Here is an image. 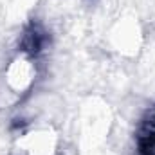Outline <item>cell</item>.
<instances>
[{"label":"cell","instance_id":"4","mask_svg":"<svg viewBox=\"0 0 155 155\" xmlns=\"http://www.w3.org/2000/svg\"><path fill=\"white\" fill-rule=\"evenodd\" d=\"M139 153L141 155H155V132L143 130L139 139Z\"/></svg>","mask_w":155,"mask_h":155},{"label":"cell","instance_id":"3","mask_svg":"<svg viewBox=\"0 0 155 155\" xmlns=\"http://www.w3.org/2000/svg\"><path fill=\"white\" fill-rule=\"evenodd\" d=\"M137 38H139V29L132 22H121L119 29L114 33V40L119 51H132L137 47Z\"/></svg>","mask_w":155,"mask_h":155},{"label":"cell","instance_id":"2","mask_svg":"<svg viewBox=\"0 0 155 155\" xmlns=\"http://www.w3.org/2000/svg\"><path fill=\"white\" fill-rule=\"evenodd\" d=\"M20 150L24 152V155H56L58 135L51 128L33 130L22 137Z\"/></svg>","mask_w":155,"mask_h":155},{"label":"cell","instance_id":"1","mask_svg":"<svg viewBox=\"0 0 155 155\" xmlns=\"http://www.w3.org/2000/svg\"><path fill=\"white\" fill-rule=\"evenodd\" d=\"M36 79V60L27 52H18L5 67V85L13 94H25Z\"/></svg>","mask_w":155,"mask_h":155}]
</instances>
